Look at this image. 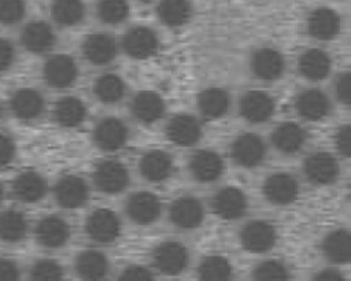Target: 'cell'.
<instances>
[{
	"mask_svg": "<svg viewBox=\"0 0 351 281\" xmlns=\"http://www.w3.org/2000/svg\"><path fill=\"white\" fill-rule=\"evenodd\" d=\"M122 47L130 58L145 59L156 52L159 41L156 33L149 27L134 26L123 36Z\"/></svg>",
	"mask_w": 351,
	"mask_h": 281,
	"instance_id": "1",
	"label": "cell"
},
{
	"mask_svg": "<svg viewBox=\"0 0 351 281\" xmlns=\"http://www.w3.org/2000/svg\"><path fill=\"white\" fill-rule=\"evenodd\" d=\"M43 74L49 86L62 89L70 86L75 81L78 69L71 56L60 53L51 56L45 62Z\"/></svg>",
	"mask_w": 351,
	"mask_h": 281,
	"instance_id": "2",
	"label": "cell"
},
{
	"mask_svg": "<svg viewBox=\"0 0 351 281\" xmlns=\"http://www.w3.org/2000/svg\"><path fill=\"white\" fill-rule=\"evenodd\" d=\"M93 181L97 189L106 193H118L123 191L129 184L128 169L117 160L101 162L95 173Z\"/></svg>",
	"mask_w": 351,
	"mask_h": 281,
	"instance_id": "3",
	"label": "cell"
},
{
	"mask_svg": "<svg viewBox=\"0 0 351 281\" xmlns=\"http://www.w3.org/2000/svg\"><path fill=\"white\" fill-rule=\"evenodd\" d=\"M266 155V145L263 140L254 134L245 133L239 136L232 144V156L237 164L243 167L258 166Z\"/></svg>",
	"mask_w": 351,
	"mask_h": 281,
	"instance_id": "4",
	"label": "cell"
},
{
	"mask_svg": "<svg viewBox=\"0 0 351 281\" xmlns=\"http://www.w3.org/2000/svg\"><path fill=\"white\" fill-rule=\"evenodd\" d=\"M154 263L165 274H178L188 265V251L180 243L166 241L155 249Z\"/></svg>",
	"mask_w": 351,
	"mask_h": 281,
	"instance_id": "5",
	"label": "cell"
},
{
	"mask_svg": "<svg viewBox=\"0 0 351 281\" xmlns=\"http://www.w3.org/2000/svg\"><path fill=\"white\" fill-rule=\"evenodd\" d=\"M86 233L99 243H110L119 233V219L111 210H95L86 219Z\"/></svg>",
	"mask_w": 351,
	"mask_h": 281,
	"instance_id": "6",
	"label": "cell"
},
{
	"mask_svg": "<svg viewBox=\"0 0 351 281\" xmlns=\"http://www.w3.org/2000/svg\"><path fill=\"white\" fill-rule=\"evenodd\" d=\"M274 100L265 92H247L240 100V114L244 119L252 123L267 121L274 114Z\"/></svg>",
	"mask_w": 351,
	"mask_h": 281,
	"instance_id": "7",
	"label": "cell"
},
{
	"mask_svg": "<svg viewBox=\"0 0 351 281\" xmlns=\"http://www.w3.org/2000/svg\"><path fill=\"white\" fill-rule=\"evenodd\" d=\"M128 134V127L121 119L104 118L93 130V141L104 151H115L126 143Z\"/></svg>",
	"mask_w": 351,
	"mask_h": 281,
	"instance_id": "8",
	"label": "cell"
},
{
	"mask_svg": "<svg viewBox=\"0 0 351 281\" xmlns=\"http://www.w3.org/2000/svg\"><path fill=\"white\" fill-rule=\"evenodd\" d=\"M10 108L15 118L21 121H32L40 117L44 111V97L36 89L22 88L12 93Z\"/></svg>",
	"mask_w": 351,
	"mask_h": 281,
	"instance_id": "9",
	"label": "cell"
},
{
	"mask_svg": "<svg viewBox=\"0 0 351 281\" xmlns=\"http://www.w3.org/2000/svg\"><path fill=\"white\" fill-rule=\"evenodd\" d=\"M36 239L45 248H59L64 245L70 237L69 223L56 215L43 218L36 226Z\"/></svg>",
	"mask_w": 351,
	"mask_h": 281,
	"instance_id": "10",
	"label": "cell"
},
{
	"mask_svg": "<svg viewBox=\"0 0 351 281\" xmlns=\"http://www.w3.org/2000/svg\"><path fill=\"white\" fill-rule=\"evenodd\" d=\"M58 204L63 208H77L82 206L89 195L86 182L75 175H67L58 181L53 189Z\"/></svg>",
	"mask_w": 351,
	"mask_h": 281,
	"instance_id": "11",
	"label": "cell"
},
{
	"mask_svg": "<svg viewBox=\"0 0 351 281\" xmlns=\"http://www.w3.org/2000/svg\"><path fill=\"white\" fill-rule=\"evenodd\" d=\"M240 240L248 251L265 252L276 243V229L265 221H254L241 229Z\"/></svg>",
	"mask_w": 351,
	"mask_h": 281,
	"instance_id": "12",
	"label": "cell"
},
{
	"mask_svg": "<svg viewBox=\"0 0 351 281\" xmlns=\"http://www.w3.org/2000/svg\"><path fill=\"white\" fill-rule=\"evenodd\" d=\"M304 173L307 178L318 185L333 182L339 175L337 160L325 152L310 155L304 160Z\"/></svg>",
	"mask_w": 351,
	"mask_h": 281,
	"instance_id": "13",
	"label": "cell"
},
{
	"mask_svg": "<svg viewBox=\"0 0 351 281\" xmlns=\"http://www.w3.org/2000/svg\"><path fill=\"white\" fill-rule=\"evenodd\" d=\"M126 212L136 223H151L160 214V201L152 193L137 192L128 199Z\"/></svg>",
	"mask_w": 351,
	"mask_h": 281,
	"instance_id": "14",
	"label": "cell"
},
{
	"mask_svg": "<svg viewBox=\"0 0 351 281\" xmlns=\"http://www.w3.org/2000/svg\"><path fill=\"white\" fill-rule=\"evenodd\" d=\"M166 134L174 144L186 147L195 144L202 134L200 123L196 118L186 114L173 117L166 127Z\"/></svg>",
	"mask_w": 351,
	"mask_h": 281,
	"instance_id": "15",
	"label": "cell"
},
{
	"mask_svg": "<svg viewBox=\"0 0 351 281\" xmlns=\"http://www.w3.org/2000/svg\"><path fill=\"white\" fill-rule=\"evenodd\" d=\"M21 41L27 51L33 53H43L49 51L55 44V34L47 22L32 21L23 27Z\"/></svg>",
	"mask_w": 351,
	"mask_h": 281,
	"instance_id": "16",
	"label": "cell"
},
{
	"mask_svg": "<svg viewBox=\"0 0 351 281\" xmlns=\"http://www.w3.org/2000/svg\"><path fill=\"white\" fill-rule=\"evenodd\" d=\"M82 52L86 60L93 64H107L117 55V42L107 33H93L82 44Z\"/></svg>",
	"mask_w": 351,
	"mask_h": 281,
	"instance_id": "17",
	"label": "cell"
},
{
	"mask_svg": "<svg viewBox=\"0 0 351 281\" xmlns=\"http://www.w3.org/2000/svg\"><path fill=\"white\" fill-rule=\"evenodd\" d=\"M251 69L258 78L271 81L281 77L285 69V60L278 51L261 48L252 55Z\"/></svg>",
	"mask_w": 351,
	"mask_h": 281,
	"instance_id": "18",
	"label": "cell"
},
{
	"mask_svg": "<svg viewBox=\"0 0 351 281\" xmlns=\"http://www.w3.org/2000/svg\"><path fill=\"white\" fill-rule=\"evenodd\" d=\"M247 208L245 195L237 188H223L213 197V210L223 219L240 218Z\"/></svg>",
	"mask_w": 351,
	"mask_h": 281,
	"instance_id": "19",
	"label": "cell"
},
{
	"mask_svg": "<svg viewBox=\"0 0 351 281\" xmlns=\"http://www.w3.org/2000/svg\"><path fill=\"white\" fill-rule=\"evenodd\" d=\"M263 193L274 204H288L298 196V182L291 174L277 173L266 180Z\"/></svg>",
	"mask_w": 351,
	"mask_h": 281,
	"instance_id": "20",
	"label": "cell"
},
{
	"mask_svg": "<svg viewBox=\"0 0 351 281\" xmlns=\"http://www.w3.org/2000/svg\"><path fill=\"white\" fill-rule=\"evenodd\" d=\"M189 170L197 181L210 182L215 181L222 174L223 162L217 152L202 149L192 155L189 160Z\"/></svg>",
	"mask_w": 351,
	"mask_h": 281,
	"instance_id": "21",
	"label": "cell"
},
{
	"mask_svg": "<svg viewBox=\"0 0 351 281\" xmlns=\"http://www.w3.org/2000/svg\"><path fill=\"white\" fill-rule=\"evenodd\" d=\"M203 214V206L195 197H181L170 207V219L181 229H193L199 226Z\"/></svg>",
	"mask_w": 351,
	"mask_h": 281,
	"instance_id": "22",
	"label": "cell"
},
{
	"mask_svg": "<svg viewBox=\"0 0 351 281\" xmlns=\"http://www.w3.org/2000/svg\"><path fill=\"white\" fill-rule=\"evenodd\" d=\"M330 103L326 95L318 89H306L296 97V111L308 121H318L328 115Z\"/></svg>",
	"mask_w": 351,
	"mask_h": 281,
	"instance_id": "23",
	"label": "cell"
},
{
	"mask_svg": "<svg viewBox=\"0 0 351 281\" xmlns=\"http://www.w3.org/2000/svg\"><path fill=\"white\" fill-rule=\"evenodd\" d=\"M12 193L21 201L34 203L45 196L47 182L38 173L25 171L14 180Z\"/></svg>",
	"mask_w": 351,
	"mask_h": 281,
	"instance_id": "24",
	"label": "cell"
},
{
	"mask_svg": "<svg viewBox=\"0 0 351 281\" xmlns=\"http://www.w3.org/2000/svg\"><path fill=\"white\" fill-rule=\"evenodd\" d=\"M132 111L140 122L152 123L162 118L165 112V101L158 93L152 90H143L134 96L132 101Z\"/></svg>",
	"mask_w": 351,
	"mask_h": 281,
	"instance_id": "25",
	"label": "cell"
},
{
	"mask_svg": "<svg viewBox=\"0 0 351 281\" xmlns=\"http://www.w3.org/2000/svg\"><path fill=\"white\" fill-rule=\"evenodd\" d=\"M140 171L143 177L148 181H163L173 171V159L169 154L163 151H149L140 160Z\"/></svg>",
	"mask_w": 351,
	"mask_h": 281,
	"instance_id": "26",
	"label": "cell"
},
{
	"mask_svg": "<svg viewBox=\"0 0 351 281\" xmlns=\"http://www.w3.org/2000/svg\"><path fill=\"white\" fill-rule=\"evenodd\" d=\"M308 33L318 40L333 38L340 29V18L330 8H317L311 12L307 22Z\"/></svg>",
	"mask_w": 351,
	"mask_h": 281,
	"instance_id": "27",
	"label": "cell"
},
{
	"mask_svg": "<svg viewBox=\"0 0 351 281\" xmlns=\"http://www.w3.org/2000/svg\"><path fill=\"white\" fill-rule=\"evenodd\" d=\"M273 144L277 149L284 154H293L298 152L304 141H306V132L304 129L293 122H285L278 125L273 130L271 136Z\"/></svg>",
	"mask_w": 351,
	"mask_h": 281,
	"instance_id": "28",
	"label": "cell"
},
{
	"mask_svg": "<svg viewBox=\"0 0 351 281\" xmlns=\"http://www.w3.org/2000/svg\"><path fill=\"white\" fill-rule=\"evenodd\" d=\"M299 71L303 77L317 81L325 78L332 67L330 58L321 49H308L299 59Z\"/></svg>",
	"mask_w": 351,
	"mask_h": 281,
	"instance_id": "29",
	"label": "cell"
},
{
	"mask_svg": "<svg viewBox=\"0 0 351 281\" xmlns=\"http://www.w3.org/2000/svg\"><path fill=\"white\" fill-rule=\"evenodd\" d=\"M75 270L80 277L85 280H100L108 271V262L101 252L88 249L78 255L75 260Z\"/></svg>",
	"mask_w": 351,
	"mask_h": 281,
	"instance_id": "30",
	"label": "cell"
},
{
	"mask_svg": "<svg viewBox=\"0 0 351 281\" xmlns=\"http://www.w3.org/2000/svg\"><path fill=\"white\" fill-rule=\"evenodd\" d=\"M56 122L64 127L78 126L86 117L85 104L73 96H66L60 99L53 110Z\"/></svg>",
	"mask_w": 351,
	"mask_h": 281,
	"instance_id": "31",
	"label": "cell"
},
{
	"mask_svg": "<svg viewBox=\"0 0 351 281\" xmlns=\"http://www.w3.org/2000/svg\"><path fill=\"white\" fill-rule=\"evenodd\" d=\"M325 256L335 263H346L351 259V236L347 230H335L322 243Z\"/></svg>",
	"mask_w": 351,
	"mask_h": 281,
	"instance_id": "32",
	"label": "cell"
},
{
	"mask_svg": "<svg viewBox=\"0 0 351 281\" xmlns=\"http://www.w3.org/2000/svg\"><path fill=\"white\" fill-rule=\"evenodd\" d=\"M229 104L230 99L228 92L219 88H208L197 97V107L207 118L222 117L228 111Z\"/></svg>",
	"mask_w": 351,
	"mask_h": 281,
	"instance_id": "33",
	"label": "cell"
},
{
	"mask_svg": "<svg viewBox=\"0 0 351 281\" xmlns=\"http://www.w3.org/2000/svg\"><path fill=\"white\" fill-rule=\"evenodd\" d=\"M27 233L26 217L15 210L0 212V240L4 243H18Z\"/></svg>",
	"mask_w": 351,
	"mask_h": 281,
	"instance_id": "34",
	"label": "cell"
},
{
	"mask_svg": "<svg viewBox=\"0 0 351 281\" xmlns=\"http://www.w3.org/2000/svg\"><path fill=\"white\" fill-rule=\"evenodd\" d=\"M51 14L58 25L74 26L82 21L85 7L82 0H53Z\"/></svg>",
	"mask_w": 351,
	"mask_h": 281,
	"instance_id": "35",
	"label": "cell"
},
{
	"mask_svg": "<svg viewBox=\"0 0 351 281\" xmlns=\"http://www.w3.org/2000/svg\"><path fill=\"white\" fill-rule=\"evenodd\" d=\"M158 15L167 26H182L191 16L188 0H162L158 5Z\"/></svg>",
	"mask_w": 351,
	"mask_h": 281,
	"instance_id": "36",
	"label": "cell"
},
{
	"mask_svg": "<svg viewBox=\"0 0 351 281\" xmlns=\"http://www.w3.org/2000/svg\"><path fill=\"white\" fill-rule=\"evenodd\" d=\"M95 96L103 103H115L125 95V84L115 74H104L99 77L93 85Z\"/></svg>",
	"mask_w": 351,
	"mask_h": 281,
	"instance_id": "37",
	"label": "cell"
},
{
	"mask_svg": "<svg viewBox=\"0 0 351 281\" xmlns=\"http://www.w3.org/2000/svg\"><path fill=\"white\" fill-rule=\"evenodd\" d=\"M199 276L207 281H225L232 277V266L222 256H207L199 266Z\"/></svg>",
	"mask_w": 351,
	"mask_h": 281,
	"instance_id": "38",
	"label": "cell"
},
{
	"mask_svg": "<svg viewBox=\"0 0 351 281\" xmlns=\"http://www.w3.org/2000/svg\"><path fill=\"white\" fill-rule=\"evenodd\" d=\"M129 14L128 0H100L97 3V16L104 23L115 25L122 22Z\"/></svg>",
	"mask_w": 351,
	"mask_h": 281,
	"instance_id": "39",
	"label": "cell"
},
{
	"mask_svg": "<svg viewBox=\"0 0 351 281\" xmlns=\"http://www.w3.org/2000/svg\"><path fill=\"white\" fill-rule=\"evenodd\" d=\"M30 277L37 281H58L63 277V269L53 259H40L32 266Z\"/></svg>",
	"mask_w": 351,
	"mask_h": 281,
	"instance_id": "40",
	"label": "cell"
},
{
	"mask_svg": "<svg viewBox=\"0 0 351 281\" xmlns=\"http://www.w3.org/2000/svg\"><path fill=\"white\" fill-rule=\"evenodd\" d=\"M26 11L25 0H0V23L14 25L18 23Z\"/></svg>",
	"mask_w": 351,
	"mask_h": 281,
	"instance_id": "41",
	"label": "cell"
},
{
	"mask_svg": "<svg viewBox=\"0 0 351 281\" xmlns=\"http://www.w3.org/2000/svg\"><path fill=\"white\" fill-rule=\"evenodd\" d=\"M254 277L256 280H265V281H278L288 278V270L287 267L277 260H266L256 266L254 271Z\"/></svg>",
	"mask_w": 351,
	"mask_h": 281,
	"instance_id": "42",
	"label": "cell"
},
{
	"mask_svg": "<svg viewBox=\"0 0 351 281\" xmlns=\"http://www.w3.org/2000/svg\"><path fill=\"white\" fill-rule=\"evenodd\" d=\"M15 62V48L14 44L0 37V73L7 71Z\"/></svg>",
	"mask_w": 351,
	"mask_h": 281,
	"instance_id": "43",
	"label": "cell"
},
{
	"mask_svg": "<svg viewBox=\"0 0 351 281\" xmlns=\"http://www.w3.org/2000/svg\"><path fill=\"white\" fill-rule=\"evenodd\" d=\"M15 152L16 147L14 140L7 134L0 133V167L10 164L15 158Z\"/></svg>",
	"mask_w": 351,
	"mask_h": 281,
	"instance_id": "44",
	"label": "cell"
},
{
	"mask_svg": "<svg viewBox=\"0 0 351 281\" xmlns=\"http://www.w3.org/2000/svg\"><path fill=\"white\" fill-rule=\"evenodd\" d=\"M335 92L339 99V101L348 104L350 97H351V77L348 73H343L341 75L337 77L336 85H335Z\"/></svg>",
	"mask_w": 351,
	"mask_h": 281,
	"instance_id": "45",
	"label": "cell"
},
{
	"mask_svg": "<svg viewBox=\"0 0 351 281\" xmlns=\"http://www.w3.org/2000/svg\"><path fill=\"white\" fill-rule=\"evenodd\" d=\"M335 143H336L337 151L343 156H350V154H351V129L348 125H344L343 127H340L337 130Z\"/></svg>",
	"mask_w": 351,
	"mask_h": 281,
	"instance_id": "46",
	"label": "cell"
},
{
	"mask_svg": "<svg viewBox=\"0 0 351 281\" xmlns=\"http://www.w3.org/2000/svg\"><path fill=\"white\" fill-rule=\"evenodd\" d=\"M19 276V266L14 260L0 258V281H15Z\"/></svg>",
	"mask_w": 351,
	"mask_h": 281,
	"instance_id": "47",
	"label": "cell"
},
{
	"mask_svg": "<svg viewBox=\"0 0 351 281\" xmlns=\"http://www.w3.org/2000/svg\"><path fill=\"white\" fill-rule=\"evenodd\" d=\"M122 281H151L152 274L141 266H129L119 277Z\"/></svg>",
	"mask_w": 351,
	"mask_h": 281,
	"instance_id": "48",
	"label": "cell"
},
{
	"mask_svg": "<svg viewBox=\"0 0 351 281\" xmlns=\"http://www.w3.org/2000/svg\"><path fill=\"white\" fill-rule=\"evenodd\" d=\"M315 280H318V281H343L344 277L340 271H337L335 269H325V270L319 271L318 274H315Z\"/></svg>",
	"mask_w": 351,
	"mask_h": 281,
	"instance_id": "49",
	"label": "cell"
},
{
	"mask_svg": "<svg viewBox=\"0 0 351 281\" xmlns=\"http://www.w3.org/2000/svg\"><path fill=\"white\" fill-rule=\"evenodd\" d=\"M3 199H4V188H3V185L0 184V203L3 201Z\"/></svg>",
	"mask_w": 351,
	"mask_h": 281,
	"instance_id": "50",
	"label": "cell"
},
{
	"mask_svg": "<svg viewBox=\"0 0 351 281\" xmlns=\"http://www.w3.org/2000/svg\"><path fill=\"white\" fill-rule=\"evenodd\" d=\"M1 114H3V107H1V104H0V118H1Z\"/></svg>",
	"mask_w": 351,
	"mask_h": 281,
	"instance_id": "51",
	"label": "cell"
}]
</instances>
